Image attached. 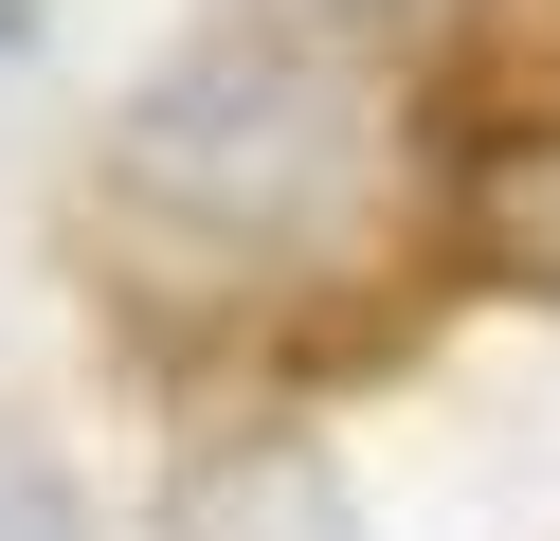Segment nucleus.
Masks as SVG:
<instances>
[{
	"instance_id": "nucleus-1",
	"label": "nucleus",
	"mask_w": 560,
	"mask_h": 541,
	"mask_svg": "<svg viewBox=\"0 0 560 541\" xmlns=\"http://www.w3.org/2000/svg\"><path fill=\"white\" fill-rule=\"evenodd\" d=\"M343 163H362V91H343V36H307V19H199L109 127V180L218 252L307 235L343 199Z\"/></svg>"
},
{
	"instance_id": "nucleus-2",
	"label": "nucleus",
	"mask_w": 560,
	"mask_h": 541,
	"mask_svg": "<svg viewBox=\"0 0 560 541\" xmlns=\"http://www.w3.org/2000/svg\"><path fill=\"white\" fill-rule=\"evenodd\" d=\"M452 216H470V271L488 289H542V307H560V127H488Z\"/></svg>"
},
{
	"instance_id": "nucleus-3",
	"label": "nucleus",
	"mask_w": 560,
	"mask_h": 541,
	"mask_svg": "<svg viewBox=\"0 0 560 541\" xmlns=\"http://www.w3.org/2000/svg\"><path fill=\"white\" fill-rule=\"evenodd\" d=\"M0 541H91V505L55 487V469H0Z\"/></svg>"
}]
</instances>
